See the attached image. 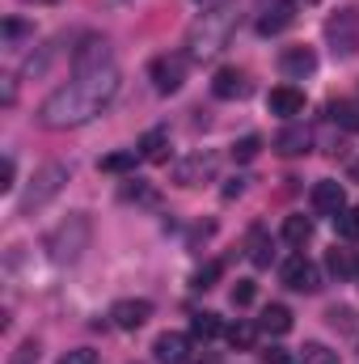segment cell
I'll use <instances>...</instances> for the list:
<instances>
[{
	"instance_id": "1",
	"label": "cell",
	"mask_w": 359,
	"mask_h": 364,
	"mask_svg": "<svg viewBox=\"0 0 359 364\" xmlns=\"http://www.w3.org/2000/svg\"><path fill=\"white\" fill-rule=\"evenodd\" d=\"M118 68L106 64V68H93V73H77L68 85H60L55 93L43 97L38 106V123L51 127V132H68V127H81L89 123L93 114L118 93Z\"/></svg>"
},
{
	"instance_id": "2",
	"label": "cell",
	"mask_w": 359,
	"mask_h": 364,
	"mask_svg": "<svg viewBox=\"0 0 359 364\" xmlns=\"http://www.w3.org/2000/svg\"><path fill=\"white\" fill-rule=\"evenodd\" d=\"M245 4L250 0H224L207 13H199L186 30V60H211L216 51H224L228 38L237 34L241 17H245Z\"/></svg>"
},
{
	"instance_id": "3",
	"label": "cell",
	"mask_w": 359,
	"mask_h": 364,
	"mask_svg": "<svg viewBox=\"0 0 359 364\" xmlns=\"http://www.w3.org/2000/svg\"><path fill=\"white\" fill-rule=\"evenodd\" d=\"M89 237H93L89 212H72V216L60 220V225L51 229V237H47V255H51V263H60V267L77 263V259L89 250Z\"/></svg>"
},
{
	"instance_id": "4",
	"label": "cell",
	"mask_w": 359,
	"mask_h": 364,
	"mask_svg": "<svg viewBox=\"0 0 359 364\" xmlns=\"http://www.w3.org/2000/svg\"><path fill=\"white\" fill-rule=\"evenodd\" d=\"M72 178V170L64 166V161H47L38 174H34V182H30V191L21 195V203H17V212L21 216H30V212H38V208H47L60 191H64V182Z\"/></svg>"
},
{
	"instance_id": "5",
	"label": "cell",
	"mask_w": 359,
	"mask_h": 364,
	"mask_svg": "<svg viewBox=\"0 0 359 364\" xmlns=\"http://www.w3.org/2000/svg\"><path fill=\"white\" fill-rule=\"evenodd\" d=\"M326 34H330V43H334L338 55L359 51V9H343L338 17H330L326 21Z\"/></svg>"
},
{
	"instance_id": "6",
	"label": "cell",
	"mask_w": 359,
	"mask_h": 364,
	"mask_svg": "<svg viewBox=\"0 0 359 364\" xmlns=\"http://www.w3.org/2000/svg\"><path fill=\"white\" fill-rule=\"evenodd\" d=\"M148 77H153L157 93H178L186 81V55H157L148 64Z\"/></svg>"
},
{
	"instance_id": "7",
	"label": "cell",
	"mask_w": 359,
	"mask_h": 364,
	"mask_svg": "<svg viewBox=\"0 0 359 364\" xmlns=\"http://www.w3.org/2000/svg\"><path fill=\"white\" fill-rule=\"evenodd\" d=\"M148 318H153V301H144V296H127V301L110 305V326H118V331H140Z\"/></svg>"
},
{
	"instance_id": "8",
	"label": "cell",
	"mask_w": 359,
	"mask_h": 364,
	"mask_svg": "<svg viewBox=\"0 0 359 364\" xmlns=\"http://www.w3.org/2000/svg\"><path fill=\"white\" fill-rule=\"evenodd\" d=\"M211 178H216V157L211 153H190L186 161L174 166V182L186 186V191L190 186H203V182H211Z\"/></svg>"
},
{
	"instance_id": "9",
	"label": "cell",
	"mask_w": 359,
	"mask_h": 364,
	"mask_svg": "<svg viewBox=\"0 0 359 364\" xmlns=\"http://www.w3.org/2000/svg\"><path fill=\"white\" fill-rule=\"evenodd\" d=\"M283 284H287L292 292H317V288H321V272H317V263H309L304 255H292V259L283 263Z\"/></svg>"
},
{
	"instance_id": "10",
	"label": "cell",
	"mask_w": 359,
	"mask_h": 364,
	"mask_svg": "<svg viewBox=\"0 0 359 364\" xmlns=\"http://www.w3.org/2000/svg\"><path fill=\"white\" fill-rule=\"evenodd\" d=\"M106 64H110V43L101 34L81 38V47L72 51V68L77 73H93V68H106Z\"/></svg>"
},
{
	"instance_id": "11",
	"label": "cell",
	"mask_w": 359,
	"mask_h": 364,
	"mask_svg": "<svg viewBox=\"0 0 359 364\" xmlns=\"http://www.w3.org/2000/svg\"><path fill=\"white\" fill-rule=\"evenodd\" d=\"M292 21H296V0H270L267 9L258 13V34H263V38L283 34Z\"/></svg>"
},
{
	"instance_id": "12",
	"label": "cell",
	"mask_w": 359,
	"mask_h": 364,
	"mask_svg": "<svg viewBox=\"0 0 359 364\" xmlns=\"http://www.w3.org/2000/svg\"><path fill=\"white\" fill-rule=\"evenodd\" d=\"M279 73H283L287 81H304V77H313V73H317V55H313V47H287V51L279 55Z\"/></svg>"
},
{
	"instance_id": "13",
	"label": "cell",
	"mask_w": 359,
	"mask_h": 364,
	"mask_svg": "<svg viewBox=\"0 0 359 364\" xmlns=\"http://www.w3.org/2000/svg\"><path fill=\"white\" fill-rule=\"evenodd\" d=\"M153 356H157L161 364H190V335H182V331H165V335H157Z\"/></svg>"
},
{
	"instance_id": "14",
	"label": "cell",
	"mask_w": 359,
	"mask_h": 364,
	"mask_svg": "<svg viewBox=\"0 0 359 364\" xmlns=\"http://www.w3.org/2000/svg\"><path fill=\"white\" fill-rule=\"evenodd\" d=\"M343 208H347V191H343V182L326 178V182L313 186V212H317V216H338Z\"/></svg>"
},
{
	"instance_id": "15",
	"label": "cell",
	"mask_w": 359,
	"mask_h": 364,
	"mask_svg": "<svg viewBox=\"0 0 359 364\" xmlns=\"http://www.w3.org/2000/svg\"><path fill=\"white\" fill-rule=\"evenodd\" d=\"M267 106L270 114H279V119H296V114H304V90H296V85H275L267 93Z\"/></svg>"
},
{
	"instance_id": "16",
	"label": "cell",
	"mask_w": 359,
	"mask_h": 364,
	"mask_svg": "<svg viewBox=\"0 0 359 364\" xmlns=\"http://www.w3.org/2000/svg\"><path fill=\"white\" fill-rule=\"evenodd\" d=\"M309 149H313V132L300 127V123H287V127L275 136V153H279V157H300V153H309Z\"/></svg>"
},
{
	"instance_id": "17",
	"label": "cell",
	"mask_w": 359,
	"mask_h": 364,
	"mask_svg": "<svg viewBox=\"0 0 359 364\" xmlns=\"http://www.w3.org/2000/svg\"><path fill=\"white\" fill-rule=\"evenodd\" d=\"M211 93H216L220 102H237V97L250 93V81H245L241 68H220V73L211 77Z\"/></svg>"
},
{
	"instance_id": "18",
	"label": "cell",
	"mask_w": 359,
	"mask_h": 364,
	"mask_svg": "<svg viewBox=\"0 0 359 364\" xmlns=\"http://www.w3.org/2000/svg\"><path fill=\"white\" fill-rule=\"evenodd\" d=\"M140 157H144V161H153V166L170 161V132H165V127L144 132V136H140Z\"/></svg>"
},
{
	"instance_id": "19",
	"label": "cell",
	"mask_w": 359,
	"mask_h": 364,
	"mask_svg": "<svg viewBox=\"0 0 359 364\" xmlns=\"http://www.w3.org/2000/svg\"><path fill=\"white\" fill-rule=\"evenodd\" d=\"M258 331H263V335H275V339L287 335V331H292V309H287V305H267L263 318H258Z\"/></svg>"
},
{
	"instance_id": "20",
	"label": "cell",
	"mask_w": 359,
	"mask_h": 364,
	"mask_svg": "<svg viewBox=\"0 0 359 364\" xmlns=\"http://www.w3.org/2000/svg\"><path fill=\"white\" fill-rule=\"evenodd\" d=\"M136 161H140V149H123V153H106V157L97 161V170H101V174H131Z\"/></svg>"
},
{
	"instance_id": "21",
	"label": "cell",
	"mask_w": 359,
	"mask_h": 364,
	"mask_svg": "<svg viewBox=\"0 0 359 364\" xmlns=\"http://www.w3.org/2000/svg\"><path fill=\"white\" fill-rule=\"evenodd\" d=\"M216 335H224V322H220V314H194L190 318V339H216Z\"/></svg>"
},
{
	"instance_id": "22",
	"label": "cell",
	"mask_w": 359,
	"mask_h": 364,
	"mask_svg": "<svg viewBox=\"0 0 359 364\" xmlns=\"http://www.w3.org/2000/svg\"><path fill=\"white\" fill-rule=\"evenodd\" d=\"M309 237H313V220H309V216H287V220H283V242L304 246Z\"/></svg>"
},
{
	"instance_id": "23",
	"label": "cell",
	"mask_w": 359,
	"mask_h": 364,
	"mask_svg": "<svg viewBox=\"0 0 359 364\" xmlns=\"http://www.w3.org/2000/svg\"><path fill=\"white\" fill-rule=\"evenodd\" d=\"M270 259H275L270 237L263 229H254V233H250V263H254V267H270Z\"/></svg>"
},
{
	"instance_id": "24",
	"label": "cell",
	"mask_w": 359,
	"mask_h": 364,
	"mask_svg": "<svg viewBox=\"0 0 359 364\" xmlns=\"http://www.w3.org/2000/svg\"><path fill=\"white\" fill-rule=\"evenodd\" d=\"M330 119L347 132H359V102H330Z\"/></svg>"
},
{
	"instance_id": "25",
	"label": "cell",
	"mask_w": 359,
	"mask_h": 364,
	"mask_svg": "<svg viewBox=\"0 0 359 364\" xmlns=\"http://www.w3.org/2000/svg\"><path fill=\"white\" fill-rule=\"evenodd\" d=\"M326 267H330V275H338V279L359 275V263L347 255V250H330V255H326Z\"/></svg>"
},
{
	"instance_id": "26",
	"label": "cell",
	"mask_w": 359,
	"mask_h": 364,
	"mask_svg": "<svg viewBox=\"0 0 359 364\" xmlns=\"http://www.w3.org/2000/svg\"><path fill=\"white\" fill-rule=\"evenodd\" d=\"M326 322H330L338 335H351V331H355V309H351V305H330V309H326Z\"/></svg>"
},
{
	"instance_id": "27",
	"label": "cell",
	"mask_w": 359,
	"mask_h": 364,
	"mask_svg": "<svg viewBox=\"0 0 359 364\" xmlns=\"http://www.w3.org/2000/svg\"><path fill=\"white\" fill-rule=\"evenodd\" d=\"M224 335H228V343H233L237 352H250L254 339H258V326H254V322H237V326H228Z\"/></svg>"
},
{
	"instance_id": "28",
	"label": "cell",
	"mask_w": 359,
	"mask_h": 364,
	"mask_svg": "<svg viewBox=\"0 0 359 364\" xmlns=\"http://www.w3.org/2000/svg\"><path fill=\"white\" fill-rule=\"evenodd\" d=\"M300 364H338V352H330L326 343H304L300 348Z\"/></svg>"
},
{
	"instance_id": "29",
	"label": "cell",
	"mask_w": 359,
	"mask_h": 364,
	"mask_svg": "<svg viewBox=\"0 0 359 364\" xmlns=\"http://www.w3.org/2000/svg\"><path fill=\"white\" fill-rule=\"evenodd\" d=\"M263 153V140L258 136H241V140H233V161H254Z\"/></svg>"
},
{
	"instance_id": "30",
	"label": "cell",
	"mask_w": 359,
	"mask_h": 364,
	"mask_svg": "<svg viewBox=\"0 0 359 364\" xmlns=\"http://www.w3.org/2000/svg\"><path fill=\"white\" fill-rule=\"evenodd\" d=\"M334 225H338L343 237H359V208H343V212L334 216Z\"/></svg>"
},
{
	"instance_id": "31",
	"label": "cell",
	"mask_w": 359,
	"mask_h": 364,
	"mask_svg": "<svg viewBox=\"0 0 359 364\" xmlns=\"http://www.w3.org/2000/svg\"><path fill=\"white\" fill-rule=\"evenodd\" d=\"M220 272H224V263H216V259H211V263H203V267L194 272V288H203V292H207V288L220 279Z\"/></svg>"
},
{
	"instance_id": "32",
	"label": "cell",
	"mask_w": 359,
	"mask_h": 364,
	"mask_svg": "<svg viewBox=\"0 0 359 364\" xmlns=\"http://www.w3.org/2000/svg\"><path fill=\"white\" fill-rule=\"evenodd\" d=\"M254 296H258V284L254 279H237L233 284V305H254Z\"/></svg>"
},
{
	"instance_id": "33",
	"label": "cell",
	"mask_w": 359,
	"mask_h": 364,
	"mask_svg": "<svg viewBox=\"0 0 359 364\" xmlns=\"http://www.w3.org/2000/svg\"><path fill=\"white\" fill-rule=\"evenodd\" d=\"M13 186H17V161H13V157H4V161H0V191L9 195Z\"/></svg>"
},
{
	"instance_id": "34",
	"label": "cell",
	"mask_w": 359,
	"mask_h": 364,
	"mask_svg": "<svg viewBox=\"0 0 359 364\" xmlns=\"http://www.w3.org/2000/svg\"><path fill=\"white\" fill-rule=\"evenodd\" d=\"M123 199H140V203H157V191H153V186H144V182H136V186H123Z\"/></svg>"
},
{
	"instance_id": "35",
	"label": "cell",
	"mask_w": 359,
	"mask_h": 364,
	"mask_svg": "<svg viewBox=\"0 0 359 364\" xmlns=\"http://www.w3.org/2000/svg\"><path fill=\"white\" fill-rule=\"evenodd\" d=\"M34 360H38V343H34V339H26V343L17 348V356H13L9 364H34Z\"/></svg>"
},
{
	"instance_id": "36",
	"label": "cell",
	"mask_w": 359,
	"mask_h": 364,
	"mask_svg": "<svg viewBox=\"0 0 359 364\" xmlns=\"http://www.w3.org/2000/svg\"><path fill=\"white\" fill-rule=\"evenodd\" d=\"M60 364H97V352L93 348H77V352H64Z\"/></svg>"
},
{
	"instance_id": "37",
	"label": "cell",
	"mask_w": 359,
	"mask_h": 364,
	"mask_svg": "<svg viewBox=\"0 0 359 364\" xmlns=\"http://www.w3.org/2000/svg\"><path fill=\"white\" fill-rule=\"evenodd\" d=\"M263 364H296L283 348H270V352H263Z\"/></svg>"
},
{
	"instance_id": "38",
	"label": "cell",
	"mask_w": 359,
	"mask_h": 364,
	"mask_svg": "<svg viewBox=\"0 0 359 364\" xmlns=\"http://www.w3.org/2000/svg\"><path fill=\"white\" fill-rule=\"evenodd\" d=\"M224 199H237V195H245V178H228V186L220 191Z\"/></svg>"
},
{
	"instance_id": "39",
	"label": "cell",
	"mask_w": 359,
	"mask_h": 364,
	"mask_svg": "<svg viewBox=\"0 0 359 364\" xmlns=\"http://www.w3.org/2000/svg\"><path fill=\"white\" fill-rule=\"evenodd\" d=\"M21 34H26V26H21V21H4V38H9V43H13V38H21Z\"/></svg>"
},
{
	"instance_id": "40",
	"label": "cell",
	"mask_w": 359,
	"mask_h": 364,
	"mask_svg": "<svg viewBox=\"0 0 359 364\" xmlns=\"http://www.w3.org/2000/svg\"><path fill=\"white\" fill-rule=\"evenodd\" d=\"M13 102H17V81L4 77V106H13Z\"/></svg>"
},
{
	"instance_id": "41",
	"label": "cell",
	"mask_w": 359,
	"mask_h": 364,
	"mask_svg": "<svg viewBox=\"0 0 359 364\" xmlns=\"http://www.w3.org/2000/svg\"><path fill=\"white\" fill-rule=\"evenodd\" d=\"M351 182H359V161H351Z\"/></svg>"
},
{
	"instance_id": "42",
	"label": "cell",
	"mask_w": 359,
	"mask_h": 364,
	"mask_svg": "<svg viewBox=\"0 0 359 364\" xmlns=\"http://www.w3.org/2000/svg\"><path fill=\"white\" fill-rule=\"evenodd\" d=\"M190 364H216V356H203V360H190Z\"/></svg>"
},
{
	"instance_id": "43",
	"label": "cell",
	"mask_w": 359,
	"mask_h": 364,
	"mask_svg": "<svg viewBox=\"0 0 359 364\" xmlns=\"http://www.w3.org/2000/svg\"><path fill=\"white\" fill-rule=\"evenodd\" d=\"M47 4H55V0H47Z\"/></svg>"
}]
</instances>
